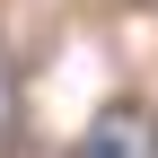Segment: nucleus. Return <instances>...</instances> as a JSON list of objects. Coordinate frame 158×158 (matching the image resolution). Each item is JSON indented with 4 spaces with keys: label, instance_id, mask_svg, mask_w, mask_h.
<instances>
[{
    "label": "nucleus",
    "instance_id": "obj_1",
    "mask_svg": "<svg viewBox=\"0 0 158 158\" xmlns=\"http://www.w3.org/2000/svg\"><path fill=\"white\" fill-rule=\"evenodd\" d=\"M70 158H158V114L123 97V106H106L88 132H79V149H70Z\"/></svg>",
    "mask_w": 158,
    "mask_h": 158
}]
</instances>
